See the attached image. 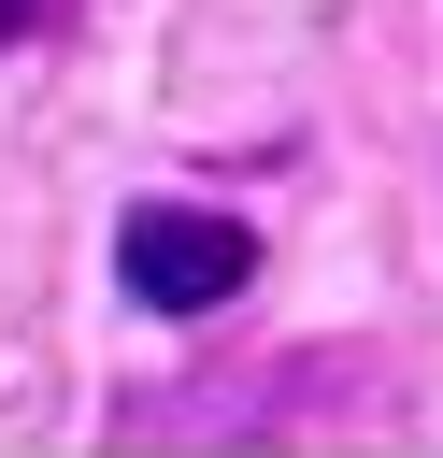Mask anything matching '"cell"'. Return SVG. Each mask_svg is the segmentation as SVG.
<instances>
[{"label": "cell", "mask_w": 443, "mask_h": 458, "mask_svg": "<svg viewBox=\"0 0 443 458\" xmlns=\"http://www.w3.org/2000/svg\"><path fill=\"white\" fill-rule=\"evenodd\" d=\"M114 286L143 315H229L257 286V229L214 215V200H129L114 215Z\"/></svg>", "instance_id": "obj_1"}, {"label": "cell", "mask_w": 443, "mask_h": 458, "mask_svg": "<svg viewBox=\"0 0 443 458\" xmlns=\"http://www.w3.org/2000/svg\"><path fill=\"white\" fill-rule=\"evenodd\" d=\"M29 29H43V0H0V43H29Z\"/></svg>", "instance_id": "obj_2"}]
</instances>
